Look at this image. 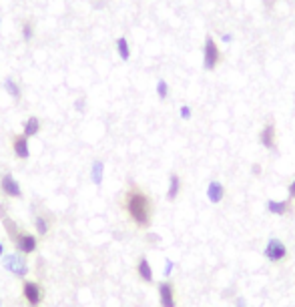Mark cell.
Segmentation results:
<instances>
[{
  "label": "cell",
  "instance_id": "cell-1",
  "mask_svg": "<svg viewBox=\"0 0 295 307\" xmlns=\"http://www.w3.org/2000/svg\"><path fill=\"white\" fill-rule=\"evenodd\" d=\"M125 211L137 227L147 229L153 219V201L145 191H141L137 185H133L125 193Z\"/></svg>",
  "mask_w": 295,
  "mask_h": 307
},
{
  "label": "cell",
  "instance_id": "cell-2",
  "mask_svg": "<svg viewBox=\"0 0 295 307\" xmlns=\"http://www.w3.org/2000/svg\"><path fill=\"white\" fill-rule=\"evenodd\" d=\"M219 62H221L219 44L211 34H207L205 36V44H203V68L207 72H211V70H215L219 66Z\"/></svg>",
  "mask_w": 295,
  "mask_h": 307
},
{
  "label": "cell",
  "instance_id": "cell-3",
  "mask_svg": "<svg viewBox=\"0 0 295 307\" xmlns=\"http://www.w3.org/2000/svg\"><path fill=\"white\" fill-rule=\"evenodd\" d=\"M263 255H265L269 261L279 263V261H283V259L287 257V247H285V243L279 241V239H269L267 245H265V249H263Z\"/></svg>",
  "mask_w": 295,
  "mask_h": 307
},
{
  "label": "cell",
  "instance_id": "cell-4",
  "mask_svg": "<svg viewBox=\"0 0 295 307\" xmlns=\"http://www.w3.org/2000/svg\"><path fill=\"white\" fill-rule=\"evenodd\" d=\"M0 191L10 197V199H20L22 197V189H20V183L14 179L12 173H4L0 177Z\"/></svg>",
  "mask_w": 295,
  "mask_h": 307
},
{
  "label": "cell",
  "instance_id": "cell-5",
  "mask_svg": "<svg viewBox=\"0 0 295 307\" xmlns=\"http://www.w3.org/2000/svg\"><path fill=\"white\" fill-rule=\"evenodd\" d=\"M14 245L22 255H30L36 251L38 239H36V235H30V233H18V235H14Z\"/></svg>",
  "mask_w": 295,
  "mask_h": 307
},
{
  "label": "cell",
  "instance_id": "cell-6",
  "mask_svg": "<svg viewBox=\"0 0 295 307\" xmlns=\"http://www.w3.org/2000/svg\"><path fill=\"white\" fill-rule=\"evenodd\" d=\"M259 143L267 149V151H275L277 149V127L273 123H267L261 131H259Z\"/></svg>",
  "mask_w": 295,
  "mask_h": 307
},
{
  "label": "cell",
  "instance_id": "cell-7",
  "mask_svg": "<svg viewBox=\"0 0 295 307\" xmlns=\"http://www.w3.org/2000/svg\"><path fill=\"white\" fill-rule=\"evenodd\" d=\"M22 295L26 299V303L30 307H38L42 301V291H40V285L36 281H24L22 285Z\"/></svg>",
  "mask_w": 295,
  "mask_h": 307
},
{
  "label": "cell",
  "instance_id": "cell-8",
  "mask_svg": "<svg viewBox=\"0 0 295 307\" xmlns=\"http://www.w3.org/2000/svg\"><path fill=\"white\" fill-rule=\"evenodd\" d=\"M4 267H6L8 271H12L14 275H26V273H28V265H26V261H24L18 253L6 255V257H4Z\"/></svg>",
  "mask_w": 295,
  "mask_h": 307
},
{
  "label": "cell",
  "instance_id": "cell-9",
  "mask_svg": "<svg viewBox=\"0 0 295 307\" xmlns=\"http://www.w3.org/2000/svg\"><path fill=\"white\" fill-rule=\"evenodd\" d=\"M12 153L16 159L26 161L30 157V145H28V137L24 135H14L12 137Z\"/></svg>",
  "mask_w": 295,
  "mask_h": 307
},
{
  "label": "cell",
  "instance_id": "cell-10",
  "mask_svg": "<svg viewBox=\"0 0 295 307\" xmlns=\"http://www.w3.org/2000/svg\"><path fill=\"white\" fill-rule=\"evenodd\" d=\"M159 301H161V307H177L175 289H173V285L169 281L159 283Z\"/></svg>",
  "mask_w": 295,
  "mask_h": 307
},
{
  "label": "cell",
  "instance_id": "cell-11",
  "mask_svg": "<svg viewBox=\"0 0 295 307\" xmlns=\"http://www.w3.org/2000/svg\"><path fill=\"white\" fill-rule=\"evenodd\" d=\"M207 199H209L213 205L221 203V201L225 199V187H223V183L211 181V183L207 185Z\"/></svg>",
  "mask_w": 295,
  "mask_h": 307
},
{
  "label": "cell",
  "instance_id": "cell-12",
  "mask_svg": "<svg viewBox=\"0 0 295 307\" xmlns=\"http://www.w3.org/2000/svg\"><path fill=\"white\" fill-rule=\"evenodd\" d=\"M115 50H117V54H119V58H121L123 62H127V60L131 58V42H129V38H127L125 34H121V36L115 40Z\"/></svg>",
  "mask_w": 295,
  "mask_h": 307
},
{
  "label": "cell",
  "instance_id": "cell-13",
  "mask_svg": "<svg viewBox=\"0 0 295 307\" xmlns=\"http://www.w3.org/2000/svg\"><path fill=\"white\" fill-rule=\"evenodd\" d=\"M267 211L273 213V215H285V213L291 211V199H287V201H273V199H269L267 201Z\"/></svg>",
  "mask_w": 295,
  "mask_h": 307
},
{
  "label": "cell",
  "instance_id": "cell-14",
  "mask_svg": "<svg viewBox=\"0 0 295 307\" xmlns=\"http://www.w3.org/2000/svg\"><path fill=\"white\" fill-rule=\"evenodd\" d=\"M40 133V119L38 117H34V115H30L26 121H24V129H22V135L24 137H36Z\"/></svg>",
  "mask_w": 295,
  "mask_h": 307
},
{
  "label": "cell",
  "instance_id": "cell-15",
  "mask_svg": "<svg viewBox=\"0 0 295 307\" xmlns=\"http://www.w3.org/2000/svg\"><path fill=\"white\" fill-rule=\"evenodd\" d=\"M181 187H183L181 177L177 173H171V177H169V189H167V199L169 201H175L179 197V193H181Z\"/></svg>",
  "mask_w": 295,
  "mask_h": 307
},
{
  "label": "cell",
  "instance_id": "cell-16",
  "mask_svg": "<svg viewBox=\"0 0 295 307\" xmlns=\"http://www.w3.org/2000/svg\"><path fill=\"white\" fill-rule=\"evenodd\" d=\"M137 271H139V277H141L143 281H147V283L153 281V267H151V263H149L147 257H141V259H139V263H137Z\"/></svg>",
  "mask_w": 295,
  "mask_h": 307
},
{
  "label": "cell",
  "instance_id": "cell-17",
  "mask_svg": "<svg viewBox=\"0 0 295 307\" xmlns=\"http://www.w3.org/2000/svg\"><path fill=\"white\" fill-rule=\"evenodd\" d=\"M4 89H6V93L14 99V101H18L20 97H22V89H20V85L14 81V79H4Z\"/></svg>",
  "mask_w": 295,
  "mask_h": 307
},
{
  "label": "cell",
  "instance_id": "cell-18",
  "mask_svg": "<svg viewBox=\"0 0 295 307\" xmlns=\"http://www.w3.org/2000/svg\"><path fill=\"white\" fill-rule=\"evenodd\" d=\"M103 175H105V163L103 161H95L93 167H91V179L95 185H101L103 183Z\"/></svg>",
  "mask_w": 295,
  "mask_h": 307
},
{
  "label": "cell",
  "instance_id": "cell-19",
  "mask_svg": "<svg viewBox=\"0 0 295 307\" xmlns=\"http://www.w3.org/2000/svg\"><path fill=\"white\" fill-rule=\"evenodd\" d=\"M20 36H22L24 42H30V40L34 38V24H32L30 18H26V20L20 24Z\"/></svg>",
  "mask_w": 295,
  "mask_h": 307
},
{
  "label": "cell",
  "instance_id": "cell-20",
  "mask_svg": "<svg viewBox=\"0 0 295 307\" xmlns=\"http://www.w3.org/2000/svg\"><path fill=\"white\" fill-rule=\"evenodd\" d=\"M34 227H36V235H40V237L48 235V219H46V217L36 215V217H34Z\"/></svg>",
  "mask_w": 295,
  "mask_h": 307
},
{
  "label": "cell",
  "instance_id": "cell-21",
  "mask_svg": "<svg viewBox=\"0 0 295 307\" xmlns=\"http://www.w3.org/2000/svg\"><path fill=\"white\" fill-rule=\"evenodd\" d=\"M157 97L161 99V101H165L167 97H169V83L167 81H157Z\"/></svg>",
  "mask_w": 295,
  "mask_h": 307
},
{
  "label": "cell",
  "instance_id": "cell-22",
  "mask_svg": "<svg viewBox=\"0 0 295 307\" xmlns=\"http://www.w3.org/2000/svg\"><path fill=\"white\" fill-rule=\"evenodd\" d=\"M179 115H181V119H183V121H189V119L193 117V109H191L189 105H181V109H179Z\"/></svg>",
  "mask_w": 295,
  "mask_h": 307
},
{
  "label": "cell",
  "instance_id": "cell-23",
  "mask_svg": "<svg viewBox=\"0 0 295 307\" xmlns=\"http://www.w3.org/2000/svg\"><path fill=\"white\" fill-rule=\"evenodd\" d=\"M287 191H289V199H291V201H295V179L291 181V183H289Z\"/></svg>",
  "mask_w": 295,
  "mask_h": 307
},
{
  "label": "cell",
  "instance_id": "cell-24",
  "mask_svg": "<svg viewBox=\"0 0 295 307\" xmlns=\"http://www.w3.org/2000/svg\"><path fill=\"white\" fill-rule=\"evenodd\" d=\"M171 269H173V261H167V269L163 271L165 275H171Z\"/></svg>",
  "mask_w": 295,
  "mask_h": 307
},
{
  "label": "cell",
  "instance_id": "cell-25",
  "mask_svg": "<svg viewBox=\"0 0 295 307\" xmlns=\"http://www.w3.org/2000/svg\"><path fill=\"white\" fill-rule=\"evenodd\" d=\"M261 173V167L259 165H253V175H259Z\"/></svg>",
  "mask_w": 295,
  "mask_h": 307
},
{
  "label": "cell",
  "instance_id": "cell-26",
  "mask_svg": "<svg viewBox=\"0 0 295 307\" xmlns=\"http://www.w3.org/2000/svg\"><path fill=\"white\" fill-rule=\"evenodd\" d=\"M223 40L225 42H231V34H223Z\"/></svg>",
  "mask_w": 295,
  "mask_h": 307
},
{
  "label": "cell",
  "instance_id": "cell-27",
  "mask_svg": "<svg viewBox=\"0 0 295 307\" xmlns=\"http://www.w3.org/2000/svg\"><path fill=\"white\" fill-rule=\"evenodd\" d=\"M2 255H4V243L0 241V257H2Z\"/></svg>",
  "mask_w": 295,
  "mask_h": 307
}]
</instances>
